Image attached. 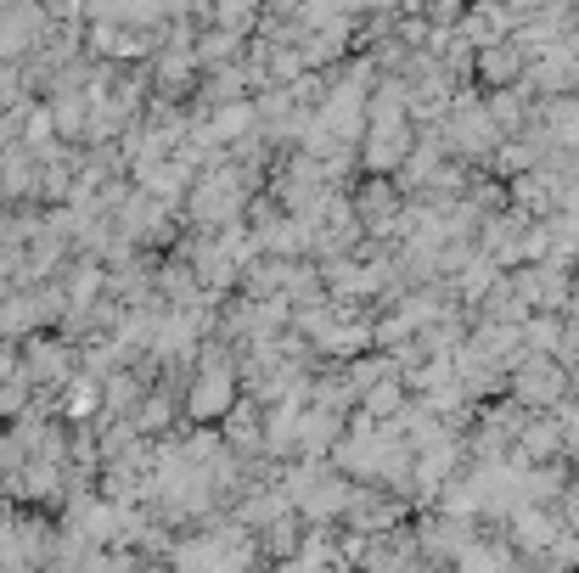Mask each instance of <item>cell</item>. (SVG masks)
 <instances>
[{"label": "cell", "instance_id": "6da1fadb", "mask_svg": "<svg viewBox=\"0 0 579 573\" xmlns=\"http://www.w3.org/2000/svg\"><path fill=\"white\" fill-rule=\"evenodd\" d=\"M231 394V383H225V371H209L203 377V388L191 394V411H219V399Z\"/></svg>", "mask_w": 579, "mask_h": 573}, {"label": "cell", "instance_id": "7a4b0ae2", "mask_svg": "<svg viewBox=\"0 0 579 573\" xmlns=\"http://www.w3.org/2000/svg\"><path fill=\"white\" fill-rule=\"evenodd\" d=\"M85 573H130V568H124V562H90Z\"/></svg>", "mask_w": 579, "mask_h": 573}]
</instances>
